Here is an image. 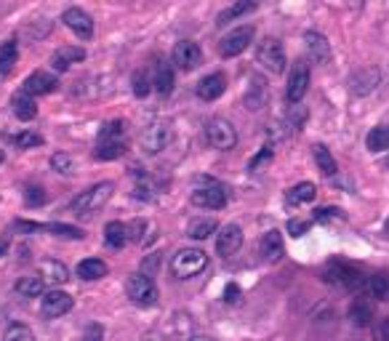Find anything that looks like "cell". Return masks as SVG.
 Wrapping results in <instances>:
<instances>
[{
	"label": "cell",
	"mask_w": 389,
	"mask_h": 341,
	"mask_svg": "<svg viewBox=\"0 0 389 341\" xmlns=\"http://www.w3.org/2000/svg\"><path fill=\"white\" fill-rule=\"evenodd\" d=\"M83 59H85L83 49H78V46H61L59 51H54L51 64H54V70H56V73H67L73 61H83Z\"/></svg>",
	"instance_id": "ffe728a7"
},
{
	"label": "cell",
	"mask_w": 389,
	"mask_h": 341,
	"mask_svg": "<svg viewBox=\"0 0 389 341\" xmlns=\"http://www.w3.org/2000/svg\"><path fill=\"white\" fill-rule=\"evenodd\" d=\"M216 230H219V227H216V221L214 219H197V221H190L187 235H190L192 240H208Z\"/></svg>",
	"instance_id": "8d00e7d4"
},
{
	"label": "cell",
	"mask_w": 389,
	"mask_h": 341,
	"mask_svg": "<svg viewBox=\"0 0 389 341\" xmlns=\"http://www.w3.org/2000/svg\"><path fill=\"white\" fill-rule=\"evenodd\" d=\"M144 341H160V339H144Z\"/></svg>",
	"instance_id": "816d5d0a"
},
{
	"label": "cell",
	"mask_w": 389,
	"mask_h": 341,
	"mask_svg": "<svg viewBox=\"0 0 389 341\" xmlns=\"http://www.w3.org/2000/svg\"><path fill=\"white\" fill-rule=\"evenodd\" d=\"M264 101H267V80L259 78V75H254L248 91H245V107H248V110H261Z\"/></svg>",
	"instance_id": "44dd1931"
},
{
	"label": "cell",
	"mask_w": 389,
	"mask_h": 341,
	"mask_svg": "<svg viewBox=\"0 0 389 341\" xmlns=\"http://www.w3.org/2000/svg\"><path fill=\"white\" fill-rule=\"evenodd\" d=\"M171 142V125L168 123H152L147 125L144 134H142V149L147 155H160Z\"/></svg>",
	"instance_id": "9c48e42d"
},
{
	"label": "cell",
	"mask_w": 389,
	"mask_h": 341,
	"mask_svg": "<svg viewBox=\"0 0 389 341\" xmlns=\"http://www.w3.org/2000/svg\"><path fill=\"white\" fill-rule=\"evenodd\" d=\"M107 272H110V267L101 259H83L78 264V278H83V280H101Z\"/></svg>",
	"instance_id": "4316f807"
},
{
	"label": "cell",
	"mask_w": 389,
	"mask_h": 341,
	"mask_svg": "<svg viewBox=\"0 0 389 341\" xmlns=\"http://www.w3.org/2000/svg\"><path fill=\"white\" fill-rule=\"evenodd\" d=\"M254 35L256 30L251 25H243L237 27V30H232L230 35L221 37L219 43V54L224 56V59H232V56H240L251 43H254Z\"/></svg>",
	"instance_id": "52a82bcc"
},
{
	"label": "cell",
	"mask_w": 389,
	"mask_h": 341,
	"mask_svg": "<svg viewBox=\"0 0 389 341\" xmlns=\"http://www.w3.org/2000/svg\"><path fill=\"white\" fill-rule=\"evenodd\" d=\"M323 280L331 283V285H339V288L354 293V296L368 291V278L357 267L344 264V261H331L328 267H326V272H323Z\"/></svg>",
	"instance_id": "6da1fadb"
},
{
	"label": "cell",
	"mask_w": 389,
	"mask_h": 341,
	"mask_svg": "<svg viewBox=\"0 0 389 341\" xmlns=\"http://www.w3.org/2000/svg\"><path fill=\"white\" fill-rule=\"evenodd\" d=\"M224 299H227V304H240V288L237 285H227Z\"/></svg>",
	"instance_id": "c3c4849f"
},
{
	"label": "cell",
	"mask_w": 389,
	"mask_h": 341,
	"mask_svg": "<svg viewBox=\"0 0 389 341\" xmlns=\"http://www.w3.org/2000/svg\"><path fill=\"white\" fill-rule=\"evenodd\" d=\"M112 192H115V184L112 182H99L94 184V187H88L85 192H80V195L73 200V211L75 213H94V211H99V208L107 206V200L112 197Z\"/></svg>",
	"instance_id": "7a4b0ae2"
},
{
	"label": "cell",
	"mask_w": 389,
	"mask_h": 341,
	"mask_svg": "<svg viewBox=\"0 0 389 341\" xmlns=\"http://www.w3.org/2000/svg\"><path fill=\"white\" fill-rule=\"evenodd\" d=\"M152 85L158 88L160 97H168L171 91H173V70H171V64H166V61L155 64V80H152Z\"/></svg>",
	"instance_id": "83f0119b"
},
{
	"label": "cell",
	"mask_w": 389,
	"mask_h": 341,
	"mask_svg": "<svg viewBox=\"0 0 389 341\" xmlns=\"http://www.w3.org/2000/svg\"><path fill=\"white\" fill-rule=\"evenodd\" d=\"M309 227H312V221H304V219H291L288 221V232H291L293 237H302V235H307Z\"/></svg>",
	"instance_id": "bcb514c9"
},
{
	"label": "cell",
	"mask_w": 389,
	"mask_h": 341,
	"mask_svg": "<svg viewBox=\"0 0 389 341\" xmlns=\"http://www.w3.org/2000/svg\"><path fill=\"white\" fill-rule=\"evenodd\" d=\"M315 219L317 221L341 219V211H339V208H320V211H315Z\"/></svg>",
	"instance_id": "7dc6e473"
},
{
	"label": "cell",
	"mask_w": 389,
	"mask_h": 341,
	"mask_svg": "<svg viewBox=\"0 0 389 341\" xmlns=\"http://www.w3.org/2000/svg\"><path fill=\"white\" fill-rule=\"evenodd\" d=\"M315 195H317L315 184L302 182V184H296V187H291V190L285 192V203H288V206H304V203H312Z\"/></svg>",
	"instance_id": "cb8c5ba5"
},
{
	"label": "cell",
	"mask_w": 389,
	"mask_h": 341,
	"mask_svg": "<svg viewBox=\"0 0 389 341\" xmlns=\"http://www.w3.org/2000/svg\"><path fill=\"white\" fill-rule=\"evenodd\" d=\"M131 85H134V97H139V99L149 97V91H152V80H149L147 70H136L134 78H131Z\"/></svg>",
	"instance_id": "74e56055"
},
{
	"label": "cell",
	"mask_w": 389,
	"mask_h": 341,
	"mask_svg": "<svg viewBox=\"0 0 389 341\" xmlns=\"http://www.w3.org/2000/svg\"><path fill=\"white\" fill-rule=\"evenodd\" d=\"M125 293H128V299L139 306H155L160 299L158 285L152 283L149 275H131V278L125 280Z\"/></svg>",
	"instance_id": "277c9868"
},
{
	"label": "cell",
	"mask_w": 389,
	"mask_h": 341,
	"mask_svg": "<svg viewBox=\"0 0 389 341\" xmlns=\"http://www.w3.org/2000/svg\"><path fill=\"white\" fill-rule=\"evenodd\" d=\"M61 22L70 27L80 40H91L94 37V19L83 8H67L64 16H61Z\"/></svg>",
	"instance_id": "4fadbf2b"
},
{
	"label": "cell",
	"mask_w": 389,
	"mask_h": 341,
	"mask_svg": "<svg viewBox=\"0 0 389 341\" xmlns=\"http://www.w3.org/2000/svg\"><path fill=\"white\" fill-rule=\"evenodd\" d=\"M171 61H173L179 70H184V73H192V70H197V67L203 64V51H200V46L192 43V40H179V43L173 46V51H171Z\"/></svg>",
	"instance_id": "ba28073f"
},
{
	"label": "cell",
	"mask_w": 389,
	"mask_h": 341,
	"mask_svg": "<svg viewBox=\"0 0 389 341\" xmlns=\"http://www.w3.org/2000/svg\"><path fill=\"white\" fill-rule=\"evenodd\" d=\"M307 88H309V67L307 61H296L291 75H288V85H285V99L291 104H299L304 99Z\"/></svg>",
	"instance_id": "30bf717a"
},
{
	"label": "cell",
	"mask_w": 389,
	"mask_h": 341,
	"mask_svg": "<svg viewBox=\"0 0 389 341\" xmlns=\"http://www.w3.org/2000/svg\"><path fill=\"white\" fill-rule=\"evenodd\" d=\"M16 230L19 232H51V235H56V237H70V240H83L85 232L73 227V224H59V221H54V224H35V221H16Z\"/></svg>",
	"instance_id": "8fae6325"
},
{
	"label": "cell",
	"mask_w": 389,
	"mask_h": 341,
	"mask_svg": "<svg viewBox=\"0 0 389 341\" xmlns=\"http://www.w3.org/2000/svg\"><path fill=\"white\" fill-rule=\"evenodd\" d=\"M272 158H275V152H272L269 147H264V149H259V155L251 160V166H248V168H251V170H261Z\"/></svg>",
	"instance_id": "ee69618b"
},
{
	"label": "cell",
	"mask_w": 389,
	"mask_h": 341,
	"mask_svg": "<svg viewBox=\"0 0 389 341\" xmlns=\"http://www.w3.org/2000/svg\"><path fill=\"white\" fill-rule=\"evenodd\" d=\"M125 155V144H123L121 139H115V142H99L97 152H94V158L97 160H118Z\"/></svg>",
	"instance_id": "836d02e7"
},
{
	"label": "cell",
	"mask_w": 389,
	"mask_h": 341,
	"mask_svg": "<svg viewBox=\"0 0 389 341\" xmlns=\"http://www.w3.org/2000/svg\"><path fill=\"white\" fill-rule=\"evenodd\" d=\"M0 163H3V152H0Z\"/></svg>",
	"instance_id": "f5cc1de1"
},
{
	"label": "cell",
	"mask_w": 389,
	"mask_h": 341,
	"mask_svg": "<svg viewBox=\"0 0 389 341\" xmlns=\"http://www.w3.org/2000/svg\"><path fill=\"white\" fill-rule=\"evenodd\" d=\"M40 278H43V283L46 285H64V283L70 280V272H67V267L61 264V261H56V259H46V261H40Z\"/></svg>",
	"instance_id": "d6986e66"
},
{
	"label": "cell",
	"mask_w": 389,
	"mask_h": 341,
	"mask_svg": "<svg viewBox=\"0 0 389 341\" xmlns=\"http://www.w3.org/2000/svg\"><path fill=\"white\" fill-rule=\"evenodd\" d=\"M376 339L378 341H389V317L387 320H381V326H378V330H376Z\"/></svg>",
	"instance_id": "681fc988"
},
{
	"label": "cell",
	"mask_w": 389,
	"mask_h": 341,
	"mask_svg": "<svg viewBox=\"0 0 389 341\" xmlns=\"http://www.w3.org/2000/svg\"><path fill=\"white\" fill-rule=\"evenodd\" d=\"M11 142L19 149H30V147H40L43 144V136L37 134V131H22V134L11 136Z\"/></svg>",
	"instance_id": "ab89813d"
},
{
	"label": "cell",
	"mask_w": 389,
	"mask_h": 341,
	"mask_svg": "<svg viewBox=\"0 0 389 341\" xmlns=\"http://www.w3.org/2000/svg\"><path fill=\"white\" fill-rule=\"evenodd\" d=\"M387 232H389V219H387Z\"/></svg>",
	"instance_id": "db71d44e"
},
{
	"label": "cell",
	"mask_w": 389,
	"mask_h": 341,
	"mask_svg": "<svg viewBox=\"0 0 389 341\" xmlns=\"http://www.w3.org/2000/svg\"><path fill=\"white\" fill-rule=\"evenodd\" d=\"M13 288H16L19 296L35 299V296H43V293H46V283H43V278H19Z\"/></svg>",
	"instance_id": "1f68e13d"
},
{
	"label": "cell",
	"mask_w": 389,
	"mask_h": 341,
	"mask_svg": "<svg viewBox=\"0 0 389 341\" xmlns=\"http://www.w3.org/2000/svg\"><path fill=\"white\" fill-rule=\"evenodd\" d=\"M312 155H315L317 168L323 170L326 176H336L339 166H336V160H333V155H331L328 147H326V144H315V147H312Z\"/></svg>",
	"instance_id": "4dcf8cb0"
},
{
	"label": "cell",
	"mask_w": 389,
	"mask_h": 341,
	"mask_svg": "<svg viewBox=\"0 0 389 341\" xmlns=\"http://www.w3.org/2000/svg\"><path fill=\"white\" fill-rule=\"evenodd\" d=\"M187 341H214L211 336H203V333H197V336H190Z\"/></svg>",
	"instance_id": "f907efd6"
},
{
	"label": "cell",
	"mask_w": 389,
	"mask_h": 341,
	"mask_svg": "<svg viewBox=\"0 0 389 341\" xmlns=\"http://www.w3.org/2000/svg\"><path fill=\"white\" fill-rule=\"evenodd\" d=\"M368 293L378 302H389V272H378L368 278Z\"/></svg>",
	"instance_id": "e575fe53"
},
{
	"label": "cell",
	"mask_w": 389,
	"mask_h": 341,
	"mask_svg": "<svg viewBox=\"0 0 389 341\" xmlns=\"http://www.w3.org/2000/svg\"><path fill=\"white\" fill-rule=\"evenodd\" d=\"M128 227L123 224V221H110L107 227H104V243L110 245V248H123V245L128 243Z\"/></svg>",
	"instance_id": "f1b7e54d"
},
{
	"label": "cell",
	"mask_w": 389,
	"mask_h": 341,
	"mask_svg": "<svg viewBox=\"0 0 389 341\" xmlns=\"http://www.w3.org/2000/svg\"><path fill=\"white\" fill-rule=\"evenodd\" d=\"M11 107H13V115H16L19 120H35V115H37L35 99L30 97V94H25V91L11 99Z\"/></svg>",
	"instance_id": "484cf974"
},
{
	"label": "cell",
	"mask_w": 389,
	"mask_h": 341,
	"mask_svg": "<svg viewBox=\"0 0 389 341\" xmlns=\"http://www.w3.org/2000/svg\"><path fill=\"white\" fill-rule=\"evenodd\" d=\"M59 80L54 75L43 73V70H35L32 75H27V80L22 83V91L30 94V97H46V94H54L56 91Z\"/></svg>",
	"instance_id": "5bb4252c"
},
{
	"label": "cell",
	"mask_w": 389,
	"mask_h": 341,
	"mask_svg": "<svg viewBox=\"0 0 389 341\" xmlns=\"http://www.w3.org/2000/svg\"><path fill=\"white\" fill-rule=\"evenodd\" d=\"M350 320H352L354 326H360V328L371 326L373 323V306L368 304L365 299H354L352 306H350Z\"/></svg>",
	"instance_id": "f546056e"
},
{
	"label": "cell",
	"mask_w": 389,
	"mask_h": 341,
	"mask_svg": "<svg viewBox=\"0 0 389 341\" xmlns=\"http://www.w3.org/2000/svg\"><path fill=\"white\" fill-rule=\"evenodd\" d=\"M243 245V230L237 224H227L221 227L219 235H216V254L219 256H232L240 251Z\"/></svg>",
	"instance_id": "9a60e30c"
},
{
	"label": "cell",
	"mask_w": 389,
	"mask_h": 341,
	"mask_svg": "<svg viewBox=\"0 0 389 341\" xmlns=\"http://www.w3.org/2000/svg\"><path fill=\"white\" fill-rule=\"evenodd\" d=\"M3 341H35V333H32L30 326H25V323H13V326H8Z\"/></svg>",
	"instance_id": "f35d334b"
},
{
	"label": "cell",
	"mask_w": 389,
	"mask_h": 341,
	"mask_svg": "<svg viewBox=\"0 0 389 341\" xmlns=\"http://www.w3.org/2000/svg\"><path fill=\"white\" fill-rule=\"evenodd\" d=\"M51 168L59 170V173H73V158H70V155H61V152H56V155L51 158Z\"/></svg>",
	"instance_id": "7bdbcfd3"
},
{
	"label": "cell",
	"mask_w": 389,
	"mask_h": 341,
	"mask_svg": "<svg viewBox=\"0 0 389 341\" xmlns=\"http://www.w3.org/2000/svg\"><path fill=\"white\" fill-rule=\"evenodd\" d=\"M285 251V245H283V235L278 230H269L264 232V237H261V256L267 259V261H278L280 256Z\"/></svg>",
	"instance_id": "7402d4cb"
},
{
	"label": "cell",
	"mask_w": 389,
	"mask_h": 341,
	"mask_svg": "<svg viewBox=\"0 0 389 341\" xmlns=\"http://www.w3.org/2000/svg\"><path fill=\"white\" fill-rule=\"evenodd\" d=\"M256 6H259V0H237L235 6H230V8H224V11L216 16V25L219 27H227L230 22H235V19H240L243 13L254 11Z\"/></svg>",
	"instance_id": "d4e9b609"
},
{
	"label": "cell",
	"mask_w": 389,
	"mask_h": 341,
	"mask_svg": "<svg viewBox=\"0 0 389 341\" xmlns=\"http://www.w3.org/2000/svg\"><path fill=\"white\" fill-rule=\"evenodd\" d=\"M123 134H125V123H123V120H112V123H107V125L101 128L99 139H101V142H115V139H121Z\"/></svg>",
	"instance_id": "60d3db41"
},
{
	"label": "cell",
	"mask_w": 389,
	"mask_h": 341,
	"mask_svg": "<svg viewBox=\"0 0 389 341\" xmlns=\"http://www.w3.org/2000/svg\"><path fill=\"white\" fill-rule=\"evenodd\" d=\"M256 61L269 70V73L280 75L285 70V51H283V43L275 40V37H264L259 46H256Z\"/></svg>",
	"instance_id": "5b68a950"
},
{
	"label": "cell",
	"mask_w": 389,
	"mask_h": 341,
	"mask_svg": "<svg viewBox=\"0 0 389 341\" xmlns=\"http://www.w3.org/2000/svg\"><path fill=\"white\" fill-rule=\"evenodd\" d=\"M194 91H197V97L203 99V101H214V99H219L227 91V78L221 73L206 75L200 83L194 85Z\"/></svg>",
	"instance_id": "e0dca14e"
},
{
	"label": "cell",
	"mask_w": 389,
	"mask_h": 341,
	"mask_svg": "<svg viewBox=\"0 0 389 341\" xmlns=\"http://www.w3.org/2000/svg\"><path fill=\"white\" fill-rule=\"evenodd\" d=\"M387 168H389V158H387Z\"/></svg>",
	"instance_id": "11a10c76"
},
{
	"label": "cell",
	"mask_w": 389,
	"mask_h": 341,
	"mask_svg": "<svg viewBox=\"0 0 389 341\" xmlns=\"http://www.w3.org/2000/svg\"><path fill=\"white\" fill-rule=\"evenodd\" d=\"M206 136H208V142H211V147H216L221 152L235 149V144H237V131H235V125H232L230 120H224V118L208 120Z\"/></svg>",
	"instance_id": "8992f818"
},
{
	"label": "cell",
	"mask_w": 389,
	"mask_h": 341,
	"mask_svg": "<svg viewBox=\"0 0 389 341\" xmlns=\"http://www.w3.org/2000/svg\"><path fill=\"white\" fill-rule=\"evenodd\" d=\"M190 203L197 208H211V211H221L227 206V192L221 187H203V190H194Z\"/></svg>",
	"instance_id": "2e32d148"
},
{
	"label": "cell",
	"mask_w": 389,
	"mask_h": 341,
	"mask_svg": "<svg viewBox=\"0 0 389 341\" xmlns=\"http://www.w3.org/2000/svg\"><path fill=\"white\" fill-rule=\"evenodd\" d=\"M25 200H27V206H43L46 200H49V195H46V190L43 187H35V184H27V192H25Z\"/></svg>",
	"instance_id": "b9f144b4"
},
{
	"label": "cell",
	"mask_w": 389,
	"mask_h": 341,
	"mask_svg": "<svg viewBox=\"0 0 389 341\" xmlns=\"http://www.w3.org/2000/svg\"><path fill=\"white\" fill-rule=\"evenodd\" d=\"M307 56L315 61V64H326L331 59V46L328 40L320 35V32H307L304 35Z\"/></svg>",
	"instance_id": "ac0fdd59"
},
{
	"label": "cell",
	"mask_w": 389,
	"mask_h": 341,
	"mask_svg": "<svg viewBox=\"0 0 389 341\" xmlns=\"http://www.w3.org/2000/svg\"><path fill=\"white\" fill-rule=\"evenodd\" d=\"M208 267V256L200 251V248H182V251H176V256L171 259V272L176 275V278H194L197 272H203Z\"/></svg>",
	"instance_id": "3957f363"
},
{
	"label": "cell",
	"mask_w": 389,
	"mask_h": 341,
	"mask_svg": "<svg viewBox=\"0 0 389 341\" xmlns=\"http://www.w3.org/2000/svg\"><path fill=\"white\" fill-rule=\"evenodd\" d=\"M80 341H104V328H101L99 323H91V326L83 330Z\"/></svg>",
	"instance_id": "f6af8a7d"
},
{
	"label": "cell",
	"mask_w": 389,
	"mask_h": 341,
	"mask_svg": "<svg viewBox=\"0 0 389 341\" xmlns=\"http://www.w3.org/2000/svg\"><path fill=\"white\" fill-rule=\"evenodd\" d=\"M365 147H368L371 152H384V149H389V125H376V128H371V134L365 139Z\"/></svg>",
	"instance_id": "d590c367"
},
{
	"label": "cell",
	"mask_w": 389,
	"mask_h": 341,
	"mask_svg": "<svg viewBox=\"0 0 389 341\" xmlns=\"http://www.w3.org/2000/svg\"><path fill=\"white\" fill-rule=\"evenodd\" d=\"M40 309H43V317L67 315V312L73 309V296H70V293H64V291H59V288H54V291L43 293Z\"/></svg>",
	"instance_id": "7c38bea8"
},
{
	"label": "cell",
	"mask_w": 389,
	"mask_h": 341,
	"mask_svg": "<svg viewBox=\"0 0 389 341\" xmlns=\"http://www.w3.org/2000/svg\"><path fill=\"white\" fill-rule=\"evenodd\" d=\"M16 59H19V46H16V40H6V43L0 46V75L11 73Z\"/></svg>",
	"instance_id": "d6a6232c"
},
{
	"label": "cell",
	"mask_w": 389,
	"mask_h": 341,
	"mask_svg": "<svg viewBox=\"0 0 389 341\" xmlns=\"http://www.w3.org/2000/svg\"><path fill=\"white\" fill-rule=\"evenodd\" d=\"M350 85H352V94H357V97L371 94V91L378 85V70H363V73H354Z\"/></svg>",
	"instance_id": "603a6c76"
}]
</instances>
